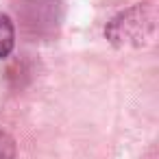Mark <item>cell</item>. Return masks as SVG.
Here are the masks:
<instances>
[{
	"label": "cell",
	"instance_id": "1",
	"mask_svg": "<svg viewBox=\"0 0 159 159\" xmlns=\"http://www.w3.org/2000/svg\"><path fill=\"white\" fill-rule=\"evenodd\" d=\"M152 20V7L144 2L113 18L105 33L116 46H139L146 42V37H150Z\"/></svg>",
	"mask_w": 159,
	"mask_h": 159
},
{
	"label": "cell",
	"instance_id": "2",
	"mask_svg": "<svg viewBox=\"0 0 159 159\" xmlns=\"http://www.w3.org/2000/svg\"><path fill=\"white\" fill-rule=\"evenodd\" d=\"M13 46H16V26L9 16L0 13V59L9 57Z\"/></svg>",
	"mask_w": 159,
	"mask_h": 159
},
{
	"label": "cell",
	"instance_id": "3",
	"mask_svg": "<svg viewBox=\"0 0 159 159\" xmlns=\"http://www.w3.org/2000/svg\"><path fill=\"white\" fill-rule=\"evenodd\" d=\"M0 159H16V142L2 131H0Z\"/></svg>",
	"mask_w": 159,
	"mask_h": 159
}]
</instances>
